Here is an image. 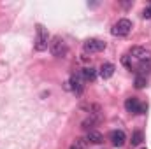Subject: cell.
Instances as JSON below:
<instances>
[{
  "mask_svg": "<svg viewBox=\"0 0 151 149\" xmlns=\"http://www.w3.org/2000/svg\"><path fill=\"white\" fill-rule=\"evenodd\" d=\"M49 51H51V54H53V56L62 58V56H65V54H67V42L60 37V35H55L53 40L49 42Z\"/></svg>",
  "mask_w": 151,
  "mask_h": 149,
  "instance_id": "obj_1",
  "label": "cell"
},
{
  "mask_svg": "<svg viewBox=\"0 0 151 149\" xmlns=\"http://www.w3.org/2000/svg\"><path fill=\"white\" fill-rule=\"evenodd\" d=\"M125 109H127V112H130V114H144V112L148 111V105L146 104H141L139 98L130 97V98L125 100Z\"/></svg>",
  "mask_w": 151,
  "mask_h": 149,
  "instance_id": "obj_2",
  "label": "cell"
},
{
  "mask_svg": "<svg viewBox=\"0 0 151 149\" xmlns=\"http://www.w3.org/2000/svg\"><path fill=\"white\" fill-rule=\"evenodd\" d=\"M130 30H132V21L127 19V18H123V19H119L118 23H114L111 34L116 35V37H125V35L130 34Z\"/></svg>",
  "mask_w": 151,
  "mask_h": 149,
  "instance_id": "obj_3",
  "label": "cell"
},
{
  "mask_svg": "<svg viewBox=\"0 0 151 149\" xmlns=\"http://www.w3.org/2000/svg\"><path fill=\"white\" fill-rule=\"evenodd\" d=\"M47 44H49V34H47V30H46L42 25H37L35 49H37V51H44V49H47Z\"/></svg>",
  "mask_w": 151,
  "mask_h": 149,
  "instance_id": "obj_4",
  "label": "cell"
},
{
  "mask_svg": "<svg viewBox=\"0 0 151 149\" xmlns=\"http://www.w3.org/2000/svg\"><path fill=\"white\" fill-rule=\"evenodd\" d=\"M83 47H84V51L90 53V54H91V53H100V51L106 49V42L100 40V39H88Z\"/></svg>",
  "mask_w": 151,
  "mask_h": 149,
  "instance_id": "obj_5",
  "label": "cell"
},
{
  "mask_svg": "<svg viewBox=\"0 0 151 149\" xmlns=\"http://www.w3.org/2000/svg\"><path fill=\"white\" fill-rule=\"evenodd\" d=\"M84 79H83V75H81V72H74V74L70 75V90L74 91L76 95H81L83 91H84Z\"/></svg>",
  "mask_w": 151,
  "mask_h": 149,
  "instance_id": "obj_6",
  "label": "cell"
},
{
  "mask_svg": "<svg viewBox=\"0 0 151 149\" xmlns=\"http://www.w3.org/2000/svg\"><path fill=\"white\" fill-rule=\"evenodd\" d=\"M109 137H111L113 146H116V148H121V146L127 142V135H125V132H123V130H113Z\"/></svg>",
  "mask_w": 151,
  "mask_h": 149,
  "instance_id": "obj_7",
  "label": "cell"
},
{
  "mask_svg": "<svg viewBox=\"0 0 151 149\" xmlns=\"http://www.w3.org/2000/svg\"><path fill=\"white\" fill-rule=\"evenodd\" d=\"M114 74V65L113 63H104L100 69H99V75L102 77V79H109V77H113Z\"/></svg>",
  "mask_w": 151,
  "mask_h": 149,
  "instance_id": "obj_8",
  "label": "cell"
},
{
  "mask_svg": "<svg viewBox=\"0 0 151 149\" xmlns=\"http://www.w3.org/2000/svg\"><path fill=\"white\" fill-rule=\"evenodd\" d=\"M86 140L91 142V144H102L104 137H102V133H99V132H95V130H90L88 135H86Z\"/></svg>",
  "mask_w": 151,
  "mask_h": 149,
  "instance_id": "obj_9",
  "label": "cell"
},
{
  "mask_svg": "<svg viewBox=\"0 0 151 149\" xmlns=\"http://www.w3.org/2000/svg\"><path fill=\"white\" fill-rule=\"evenodd\" d=\"M81 75H83L84 81H93V79L97 77V70H95L93 67H86V69L81 70Z\"/></svg>",
  "mask_w": 151,
  "mask_h": 149,
  "instance_id": "obj_10",
  "label": "cell"
},
{
  "mask_svg": "<svg viewBox=\"0 0 151 149\" xmlns=\"http://www.w3.org/2000/svg\"><path fill=\"white\" fill-rule=\"evenodd\" d=\"M99 123V114H90V117H86L84 121H83V128H86V130H90L93 125H97Z\"/></svg>",
  "mask_w": 151,
  "mask_h": 149,
  "instance_id": "obj_11",
  "label": "cell"
},
{
  "mask_svg": "<svg viewBox=\"0 0 151 149\" xmlns=\"http://www.w3.org/2000/svg\"><path fill=\"white\" fill-rule=\"evenodd\" d=\"M70 149H88V140L86 139H76Z\"/></svg>",
  "mask_w": 151,
  "mask_h": 149,
  "instance_id": "obj_12",
  "label": "cell"
},
{
  "mask_svg": "<svg viewBox=\"0 0 151 149\" xmlns=\"http://www.w3.org/2000/svg\"><path fill=\"white\" fill-rule=\"evenodd\" d=\"M142 139H144L142 132H139V130H137V132H134V135H132V140H130V142H132V146H139V144L142 142Z\"/></svg>",
  "mask_w": 151,
  "mask_h": 149,
  "instance_id": "obj_13",
  "label": "cell"
},
{
  "mask_svg": "<svg viewBox=\"0 0 151 149\" xmlns=\"http://www.w3.org/2000/svg\"><path fill=\"white\" fill-rule=\"evenodd\" d=\"M134 84H135V88H139V90H141V88H144V86L148 84V79H146V75H137Z\"/></svg>",
  "mask_w": 151,
  "mask_h": 149,
  "instance_id": "obj_14",
  "label": "cell"
},
{
  "mask_svg": "<svg viewBox=\"0 0 151 149\" xmlns=\"http://www.w3.org/2000/svg\"><path fill=\"white\" fill-rule=\"evenodd\" d=\"M142 18H146V19H150L151 18V5H148V7L142 11Z\"/></svg>",
  "mask_w": 151,
  "mask_h": 149,
  "instance_id": "obj_15",
  "label": "cell"
},
{
  "mask_svg": "<svg viewBox=\"0 0 151 149\" xmlns=\"http://www.w3.org/2000/svg\"><path fill=\"white\" fill-rule=\"evenodd\" d=\"M142 149H146V148H142Z\"/></svg>",
  "mask_w": 151,
  "mask_h": 149,
  "instance_id": "obj_16",
  "label": "cell"
}]
</instances>
